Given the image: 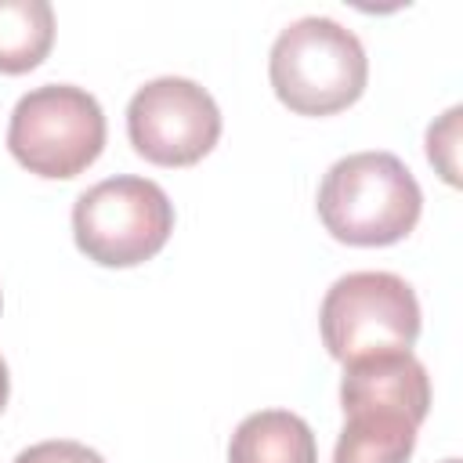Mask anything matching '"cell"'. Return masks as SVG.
<instances>
[{
    "label": "cell",
    "instance_id": "obj_1",
    "mask_svg": "<svg viewBox=\"0 0 463 463\" xmlns=\"http://www.w3.org/2000/svg\"><path fill=\"white\" fill-rule=\"evenodd\" d=\"M423 210L412 170L394 152H354L336 159L318 184V217L336 242H402Z\"/></svg>",
    "mask_w": 463,
    "mask_h": 463
},
{
    "label": "cell",
    "instance_id": "obj_2",
    "mask_svg": "<svg viewBox=\"0 0 463 463\" xmlns=\"http://www.w3.org/2000/svg\"><path fill=\"white\" fill-rule=\"evenodd\" d=\"M268 76L275 98L297 116H333L354 105L369 80V58L362 40L326 18L307 14L289 22L268 54Z\"/></svg>",
    "mask_w": 463,
    "mask_h": 463
},
{
    "label": "cell",
    "instance_id": "obj_3",
    "mask_svg": "<svg viewBox=\"0 0 463 463\" xmlns=\"http://www.w3.org/2000/svg\"><path fill=\"white\" fill-rule=\"evenodd\" d=\"M7 148L36 177H76L105 148V112L76 83L33 87L11 109Z\"/></svg>",
    "mask_w": 463,
    "mask_h": 463
},
{
    "label": "cell",
    "instance_id": "obj_4",
    "mask_svg": "<svg viewBox=\"0 0 463 463\" xmlns=\"http://www.w3.org/2000/svg\"><path fill=\"white\" fill-rule=\"evenodd\" d=\"M174 232L170 195L134 174L90 184L72 206V239L101 268H134L152 260Z\"/></svg>",
    "mask_w": 463,
    "mask_h": 463
},
{
    "label": "cell",
    "instance_id": "obj_5",
    "mask_svg": "<svg viewBox=\"0 0 463 463\" xmlns=\"http://www.w3.org/2000/svg\"><path fill=\"white\" fill-rule=\"evenodd\" d=\"M322 344L336 362L409 351L420 336V300L394 271H347L318 307Z\"/></svg>",
    "mask_w": 463,
    "mask_h": 463
},
{
    "label": "cell",
    "instance_id": "obj_6",
    "mask_svg": "<svg viewBox=\"0 0 463 463\" xmlns=\"http://www.w3.org/2000/svg\"><path fill=\"white\" fill-rule=\"evenodd\" d=\"M127 134L141 159L156 166H192L217 145L221 109L195 80L159 76L134 90Z\"/></svg>",
    "mask_w": 463,
    "mask_h": 463
},
{
    "label": "cell",
    "instance_id": "obj_7",
    "mask_svg": "<svg viewBox=\"0 0 463 463\" xmlns=\"http://www.w3.org/2000/svg\"><path fill=\"white\" fill-rule=\"evenodd\" d=\"M340 405L347 412H391L416 427L430 412V376L412 351L365 354L344 365Z\"/></svg>",
    "mask_w": 463,
    "mask_h": 463
},
{
    "label": "cell",
    "instance_id": "obj_8",
    "mask_svg": "<svg viewBox=\"0 0 463 463\" xmlns=\"http://www.w3.org/2000/svg\"><path fill=\"white\" fill-rule=\"evenodd\" d=\"M228 463H318V445L297 412L260 409L235 427Z\"/></svg>",
    "mask_w": 463,
    "mask_h": 463
},
{
    "label": "cell",
    "instance_id": "obj_9",
    "mask_svg": "<svg viewBox=\"0 0 463 463\" xmlns=\"http://www.w3.org/2000/svg\"><path fill=\"white\" fill-rule=\"evenodd\" d=\"M416 423L391 412H347L333 463H405L416 449Z\"/></svg>",
    "mask_w": 463,
    "mask_h": 463
},
{
    "label": "cell",
    "instance_id": "obj_10",
    "mask_svg": "<svg viewBox=\"0 0 463 463\" xmlns=\"http://www.w3.org/2000/svg\"><path fill=\"white\" fill-rule=\"evenodd\" d=\"M54 43V11L47 0H0V72L36 69Z\"/></svg>",
    "mask_w": 463,
    "mask_h": 463
},
{
    "label": "cell",
    "instance_id": "obj_11",
    "mask_svg": "<svg viewBox=\"0 0 463 463\" xmlns=\"http://www.w3.org/2000/svg\"><path fill=\"white\" fill-rule=\"evenodd\" d=\"M459 116H463V109H459V105H452V109H449L438 123H430V130H427V159L438 166V174H441L449 184H456V181H459V170H456Z\"/></svg>",
    "mask_w": 463,
    "mask_h": 463
},
{
    "label": "cell",
    "instance_id": "obj_12",
    "mask_svg": "<svg viewBox=\"0 0 463 463\" xmlns=\"http://www.w3.org/2000/svg\"><path fill=\"white\" fill-rule=\"evenodd\" d=\"M14 463H105L101 452L69 441V438H54V441H36L29 449H22L14 456Z\"/></svg>",
    "mask_w": 463,
    "mask_h": 463
},
{
    "label": "cell",
    "instance_id": "obj_13",
    "mask_svg": "<svg viewBox=\"0 0 463 463\" xmlns=\"http://www.w3.org/2000/svg\"><path fill=\"white\" fill-rule=\"evenodd\" d=\"M7 394H11V376H7V362L0 358V412L7 405Z\"/></svg>",
    "mask_w": 463,
    "mask_h": 463
},
{
    "label": "cell",
    "instance_id": "obj_14",
    "mask_svg": "<svg viewBox=\"0 0 463 463\" xmlns=\"http://www.w3.org/2000/svg\"><path fill=\"white\" fill-rule=\"evenodd\" d=\"M441 463H459V459H441Z\"/></svg>",
    "mask_w": 463,
    "mask_h": 463
}]
</instances>
